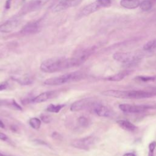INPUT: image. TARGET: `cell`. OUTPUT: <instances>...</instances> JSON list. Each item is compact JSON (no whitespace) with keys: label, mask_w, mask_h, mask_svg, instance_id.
<instances>
[{"label":"cell","mask_w":156,"mask_h":156,"mask_svg":"<svg viewBox=\"0 0 156 156\" xmlns=\"http://www.w3.org/2000/svg\"><path fill=\"white\" fill-rule=\"evenodd\" d=\"M93 51L87 49L77 56L71 58L54 57L44 60L40 65V69L44 73H52L70 68L78 66L84 63L91 55Z\"/></svg>","instance_id":"obj_1"},{"label":"cell","mask_w":156,"mask_h":156,"mask_svg":"<svg viewBox=\"0 0 156 156\" xmlns=\"http://www.w3.org/2000/svg\"><path fill=\"white\" fill-rule=\"evenodd\" d=\"M101 94L105 96L120 99H144L155 96L156 92L144 90H107L102 91Z\"/></svg>","instance_id":"obj_2"},{"label":"cell","mask_w":156,"mask_h":156,"mask_svg":"<svg viewBox=\"0 0 156 156\" xmlns=\"http://www.w3.org/2000/svg\"><path fill=\"white\" fill-rule=\"evenodd\" d=\"M84 77V74L80 71H74L66 73L58 77H51L46 79L44 84L46 85H60L65 83L79 81L82 80Z\"/></svg>","instance_id":"obj_3"},{"label":"cell","mask_w":156,"mask_h":156,"mask_svg":"<svg viewBox=\"0 0 156 156\" xmlns=\"http://www.w3.org/2000/svg\"><path fill=\"white\" fill-rule=\"evenodd\" d=\"M119 108L122 112L127 113H139L149 110H154V104L141 105L121 104L119 105Z\"/></svg>","instance_id":"obj_4"},{"label":"cell","mask_w":156,"mask_h":156,"mask_svg":"<svg viewBox=\"0 0 156 156\" xmlns=\"http://www.w3.org/2000/svg\"><path fill=\"white\" fill-rule=\"evenodd\" d=\"M97 138L93 135H90L86 137L75 139L72 141L71 145L79 149L88 150L90 149L96 142Z\"/></svg>","instance_id":"obj_5"},{"label":"cell","mask_w":156,"mask_h":156,"mask_svg":"<svg viewBox=\"0 0 156 156\" xmlns=\"http://www.w3.org/2000/svg\"><path fill=\"white\" fill-rule=\"evenodd\" d=\"M96 103L94 98H85L74 102L70 107L71 112H78L92 107Z\"/></svg>","instance_id":"obj_6"},{"label":"cell","mask_w":156,"mask_h":156,"mask_svg":"<svg viewBox=\"0 0 156 156\" xmlns=\"http://www.w3.org/2000/svg\"><path fill=\"white\" fill-rule=\"evenodd\" d=\"M113 57L116 61L125 64L133 63L138 59V57L132 52H115Z\"/></svg>","instance_id":"obj_7"},{"label":"cell","mask_w":156,"mask_h":156,"mask_svg":"<svg viewBox=\"0 0 156 156\" xmlns=\"http://www.w3.org/2000/svg\"><path fill=\"white\" fill-rule=\"evenodd\" d=\"M82 0H60L52 7V11L59 12L66 10L70 7L77 5Z\"/></svg>","instance_id":"obj_8"},{"label":"cell","mask_w":156,"mask_h":156,"mask_svg":"<svg viewBox=\"0 0 156 156\" xmlns=\"http://www.w3.org/2000/svg\"><path fill=\"white\" fill-rule=\"evenodd\" d=\"M57 94L56 91H48L40 93L38 96L32 98L28 99V104L29 103H41L48 101L49 99L53 98Z\"/></svg>","instance_id":"obj_9"},{"label":"cell","mask_w":156,"mask_h":156,"mask_svg":"<svg viewBox=\"0 0 156 156\" xmlns=\"http://www.w3.org/2000/svg\"><path fill=\"white\" fill-rule=\"evenodd\" d=\"M92 108L94 113L99 116L108 118L113 115V112L110 108L97 102L92 107Z\"/></svg>","instance_id":"obj_10"},{"label":"cell","mask_w":156,"mask_h":156,"mask_svg":"<svg viewBox=\"0 0 156 156\" xmlns=\"http://www.w3.org/2000/svg\"><path fill=\"white\" fill-rule=\"evenodd\" d=\"M102 8V5H101V4L96 0L95 2H92L90 4H88L87 5L85 6L80 12V13H79V17H83L85 16H88L96 11H98V10H99L100 9Z\"/></svg>","instance_id":"obj_11"},{"label":"cell","mask_w":156,"mask_h":156,"mask_svg":"<svg viewBox=\"0 0 156 156\" xmlns=\"http://www.w3.org/2000/svg\"><path fill=\"white\" fill-rule=\"evenodd\" d=\"M19 20L16 18L10 19L0 25V32L9 33L13 31L19 24Z\"/></svg>","instance_id":"obj_12"},{"label":"cell","mask_w":156,"mask_h":156,"mask_svg":"<svg viewBox=\"0 0 156 156\" xmlns=\"http://www.w3.org/2000/svg\"><path fill=\"white\" fill-rule=\"evenodd\" d=\"M40 24L39 21H33L26 24L21 30L23 35H30L37 33L40 30Z\"/></svg>","instance_id":"obj_13"},{"label":"cell","mask_w":156,"mask_h":156,"mask_svg":"<svg viewBox=\"0 0 156 156\" xmlns=\"http://www.w3.org/2000/svg\"><path fill=\"white\" fill-rule=\"evenodd\" d=\"M116 123L121 128L127 131L133 132L137 129V127L128 120L119 119L116 121Z\"/></svg>","instance_id":"obj_14"},{"label":"cell","mask_w":156,"mask_h":156,"mask_svg":"<svg viewBox=\"0 0 156 156\" xmlns=\"http://www.w3.org/2000/svg\"><path fill=\"white\" fill-rule=\"evenodd\" d=\"M50 0H33L30 1L26 5L25 10L27 11H32L38 9L41 6L44 5L45 4L48 2Z\"/></svg>","instance_id":"obj_15"},{"label":"cell","mask_w":156,"mask_h":156,"mask_svg":"<svg viewBox=\"0 0 156 156\" xmlns=\"http://www.w3.org/2000/svg\"><path fill=\"white\" fill-rule=\"evenodd\" d=\"M0 105L5 106L16 110H22V107L16 102L14 99H0Z\"/></svg>","instance_id":"obj_16"},{"label":"cell","mask_w":156,"mask_h":156,"mask_svg":"<svg viewBox=\"0 0 156 156\" xmlns=\"http://www.w3.org/2000/svg\"><path fill=\"white\" fill-rule=\"evenodd\" d=\"M130 73V71H128V70L123 71L119 72L117 74H115L114 75L105 77V78H104V79L106 80H108V81L118 82V81H121L122 79H124V77L127 76Z\"/></svg>","instance_id":"obj_17"},{"label":"cell","mask_w":156,"mask_h":156,"mask_svg":"<svg viewBox=\"0 0 156 156\" xmlns=\"http://www.w3.org/2000/svg\"><path fill=\"white\" fill-rule=\"evenodd\" d=\"M121 5L127 9H134L140 6V0H121Z\"/></svg>","instance_id":"obj_18"},{"label":"cell","mask_w":156,"mask_h":156,"mask_svg":"<svg viewBox=\"0 0 156 156\" xmlns=\"http://www.w3.org/2000/svg\"><path fill=\"white\" fill-rule=\"evenodd\" d=\"M65 106V104H51L47 107L46 111L51 113H58Z\"/></svg>","instance_id":"obj_19"},{"label":"cell","mask_w":156,"mask_h":156,"mask_svg":"<svg viewBox=\"0 0 156 156\" xmlns=\"http://www.w3.org/2000/svg\"><path fill=\"white\" fill-rule=\"evenodd\" d=\"M29 123L30 126L33 129H34L35 130H38L41 127V119H40L39 118H36V117H34V118H32L29 119Z\"/></svg>","instance_id":"obj_20"},{"label":"cell","mask_w":156,"mask_h":156,"mask_svg":"<svg viewBox=\"0 0 156 156\" xmlns=\"http://www.w3.org/2000/svg\"><path fill=\"white\" fill-rule=\"evenodd\" d=\"M143 49L146 51H152L156 49V38L146 43L143 46Z\"/></svg>","instance_id":"obj_21"},{"label":"cell","mask_w":156,"mask_h":156,"mask_svg":"<svg viewBox=\"0 0 156 156\" xmlns=\"http://www.w3.org/2000/svg\"><path fill=\"white\" fill-rule=\"evenodd\" d=\"M13 80L21 85H27L32 83V80L29 77H23V78H13Z\"/></svg>","instance_id":"obj_22"},{"label":"cell","mask_w":156,"mask_h":156,"mask_svg":"<svg viewBox=\"0 0 156 156\" xmlns=\"http://www.w3.org/2000/svg\"><path fill=\"white\" fill-rule=\"evenodd\" d=\"M140 7L143 11H148L152 8V2L150 0H144L140 2Z\"/></svg>","instance_id":"obj_23"},{"label":"cell","mask_w":156,"mask_h":156,"mask_svg":"<svg viewBox=\"0 0 156 156\" xmlns=\"http://www.w3.org/2000/svg\"><path fill=\"white\" fill-rule=\"evenodd\" d=\"M77 122L82 127H87L90 125L89 119L87 117L83 116H80L77 119Z\"/></svg>","instance_id":"obj_24"},{"label":"cell","mask_w":156,"mask_h":156,"mask_svg":"<svg viewBox=\"0 0 156 156\" xmlns=\"http://www.w3.org/2000/svg\"><path fill=\"white\" fill-rule=\"evenodd\" d=\"M137 80L144 82H147L151 81H154L155 80L156 77L154 76H138L136 77L135 78Z\"/></svg>","instance_id":"obj_25"},{"label":"cell","mask_w":156,"mask_h":156,"mask_svg":"<svg viewBox=\"0 0 156 156\" xmlns=\"http://www.w3.org/2000/svg\"><path fill=\"white\" fill-rule=\"evenodd\" d=\"M156 147V141H152L149 144V152L148 156H154V151Z\"/></svg>","instance_id":"obj_26"},{"label":"cell","mask_w":156,"mask_h":156,"mask_svg":"<svg viewBox=\"0 0 156 156\" xmlns=\"http://www.w3.org/2000/svg\"><path fill=\"white\" fill-rule=\"evenodd\" d=\"M40 118H41V120L44 123H46V124H48V123L51 122L52 121L51 117L50 116L46 115H41L40 116Z\"/></svg>","instance_id":"obj_27"},{"label":"cell","mask_w":156,"mask_h":156,"mask_svg":"<svg viewBox=\"0 0 156 156\" xmlns=\"http://www.w3.org/2000/svg\"><path fill=\"white\" fill-rule=\"evenodd\" d=\"M102 5V7H108L111 5L112 0H97Z\"/></svg>","instance_id":"obj_28"},{"label":"cell","mask_w":156,"mask_h":156,"mask_svg":"<svg viewBox=\"0 0 156 156\" xmlns=\"http://www.w3.org/2000/svg\"><path fill=\"white\" fill-rule=\"evenodd\" d=\"M8 87V83L5 81L0 82V91L7 89Z\"/></svg>","instance_id":"obj_29"},{"label":"cell","mask_w":156,"mask_h":156,"mask_svg":"<svg viewBox=\"0 0 156 156\" xmlns=\"http://www.w3.org/2000/svg\"><path fill=\"white\" fill-rule=\"evenodd\" d=\"M0 140L7 141L9 140V137L4 133L0 132Z\"/></svg>","instance_id":"obj_30"},{"label":"cell","mask_w":156,"mask_h":156,"mask_svg":"<svg viewBox=\"0 0 156 156\" xmlns=\"http://www.w3.org/2000/svg\"><path fill=\"white\" fill-rule=\"evenodd\" d=\"M52 137L54 139H61V135L56 132H54L52 134Z\"/></svg>","instance_id":"obj_31"},{"label":"cell","mask_w":156,"mask_h":156,"mask_svg":"<svg viewBox=\"0 0 156 156\" xmlns=\"http://www.w3.org/2000/svg\"><path fill=\"white\" fill-rule=\"evenodd\" d=\"M34 141L36 142L37 144H43V145H44V146H48V144H47L46 143H45L44 141L41 140H40V139H37V140L35 139V140H34Z\"/></svg>","instance_id":"obj_32"},{"label":"cell","mask_w":156,"mask_h":156,"mask_svg":"<svg viewBox=\"0 0 156 156\" xmlns=\"http://www.w3.org/2000/svg\"><path fill=\"white\" fill-rule=\"evenodd\" d=\"M11 1L12 0H7L5 4V9H9L10 7V4H11Z\"/></svg>","instance_id":"obj_33"},{"label":"cell","mask_w":156,"mask_h":156,"mask_svg":"<svg viewBox=\"0 0 156 156\" xmlns=\"http://www.w3.org/2000/svg\"><path fill=\"white\" fill-rule=\"evenodd\" d=\"M122 156H136L134 153L132 152H127L124 154Z\"/></svg>","instance_id":"obj_34"},{"label":"cell","mask_w":156,"mask_h":156,"mask_svg":"<svg viewBox=\"0 0 156 156\" xmlns=\"http://www.w3.org/2000/svg\"><path fill=\"white\" fill-rule=\"evenodd\" d=\"M0 128H1V129H4L5 128V124L1 119H0Z\"/></svg>","instance_id":"obj_35"},{"label":"cell","mask_w":156,"mask_h":156,"mask_svg":"<svg viewBox=\"0 0 156 156\" xmlns=\"http://www.w3.org/2000/svg\"><path fill=\"white\" fill-rule=\"evenodd\" d=\"M0 156H7V155H4V154H3L0 152Z\"/></svg>","instance_id":"obj_36"}]
</instances>
